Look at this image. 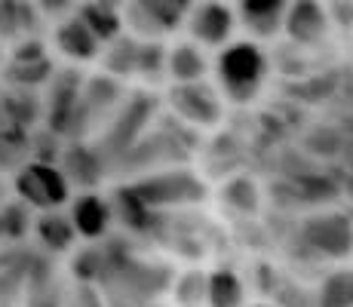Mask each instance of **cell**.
<instances>
[{
  "label": "cell",
  "instance_id": "15",
  "mask_svg": "<svg viewBox=\"0 0 353 307\" xmlns=\"http://www.w3.org/2000/svg\"><path fill=\"white\" fill-rule=\"evenodd\" d=\"M166 71L175 83H188V80H203L209 74V56L200 43L194 40H179L175 46H169Z\"/></svg>",
  "mask_w": 353,
  "mask_h": 307
},
{
  "label": "cell",
  "instance_id": "22",
  "mask_svg": "<svg viewBox=\"0 0 353 307\" xmlns=\"http://www.w3.org/2000/svg\"><path fill=\"white\" fill-rule=\"evenodd\" d=\"M40 117V101L34 99V90H12L6 86L0 92V123L16 129H31V123Z\"/></svg>",
  "mask_w": 353,
  "mask_h": 307
},
{
  "label": "cell",
  "instance_id": "26",
  "mask_svg": "<svg viewBox=\"0 0 353 307\" xmlns=\"http://www.w3.org/2000/svg\"><path fill=\"white\" fill-rule=\"evenodd\" d=\"M28 129L0 123V169H16L28 157Z\"/></svg>",
  "mask_w": 353,
  "mask_h": 307
},
{
  "label": "cell",
  "instance_id": "12",
  "mask_svg": "<svg viewBox=\"0 0 353 307\" xmlns=\"http://www.w3.org/2000/svg\"><path fill=\"white\" fill-rule=\"evenodd\" d=\"M68 218H71L77 237H83V240H101L114 224L111 203L96 190H83L80 197H74Z\"/></svg>",
  "mask_w": 353,
  "mask_h": 307
},
{
  "label": "cell",
  "instance_id": "24",
  "mask_svg": "<svg viewBox=\"0 0 353 307\" xmlns=\"http://www.w3.org/2000/svg\"><path fill=\"white\" fill-rule=\"evenodd\" d=\"M314 307H353V268H338L325 274Z\"/></svg>",
  "mask_w": 353,
  "mask_h": 307
},
{
  "label": "cell",
  "instance_id": "13",
  "mask_svg": "<svg viewBox=\"0 0 353 307\" xmlns=\"http://www.w3.org/2000/svg\"><path fill=\"white\" fill-rule=\"evenodd\" d=\"M52 43H56V50L62 52L65 59L77 61V65H83V61H96L99 52H101V43L92 37V31L86 28L74 12L56 22V28H52Z\"/></svg>",
  "mask_w": 353,
  "mask_h": 307
},
{
  "label": "cell",
  "instance_id": "32",
  "mask_svg": "<svg viewBox=\"0 0 353 307\" xmlns=\"http://www.w3.org/2000/svg\"><path fill=\"white\" fill-rule=\"evenodd\" d=\"M179 307H191V304H179Z\"/></svg>",
  "mask_w": 353,
  "mask_h": 307
},
{
  "label": "cell",
  "instance_id": "10",
  "mask_svg": "<svg viewBox=\"0 0 353 307\" xmlns=\"http://www.w3.org/2000/svg\"><path fill=\"white\" fill-rule=\"evenodd\" d=\"M329 28L332 19L323 0H289L286 19H283V34L289 37V43L314 50V46L325 43Z\"/></svg>",
  "mask_w": 353,
  "mask_h": 307
},
{
  "label": "cell",
  "instance_id": "7",
  "mask_svg": "<svg viewBox=\"0 0 353 307\" xmlns=\"http://www.w3.org/2000/svg\"><path fill=\"white\" fill-rule=\"evenodd\" d=\"M132 190L148 203L151 209L160 206H188V203H200L206 197V188L194 172L185 169H166L151 179H141L132 184Z\"/></svg>",
  "mask_w": 353,
  "mask_h": 307
},
{
  "label": "cell",
  "instance_id": "29",
  "mask_svg": "<svg viewBox=\"0 0 353 307\" xmlns=\"http://www.w3.org/2000/svg\"><path fill=\"white\" fill-rule=\"evenodd\" d=\"M96 3H101V6H111V10H120V12H123L126 0H96Z\"/></svg>",
  "mask_w": 353,
  "mask_h": 307
},
{
  "label": "cell",
  "instance_id": "31",
  "mask_svg": "<svg viewBox=\"0 0 353 307\" xmlns=\"http://www.w3.org/2000/svg\"><path fill=\"white\" fill-rule=\"evenodd\" d=\"M252 307H276V304H252Z\"/></svg>",
  "mask_w": 353,
  "mask_h": 307
},
{
  "label": "cell",
  "instance_id": "11",
  "mask_svg": "<svg viewBox=\"0 0 353 307\" xmlns=\"http://www.w3.org/2000/svg\"><path fill=\"white\" fill-rule=\"evenodd\" d=\"M289 0H236V25H243V31L252 40L264 43L283 34V19H286Z\"/></svg>",
  "mask_w": 353,
  "mask_h": 307
},
{
  "label": "cell",
  "instance_id": "9",
  "mask_svg": "<svg viewBox=\"0 0 353 307\" xmlns=\"http://www.w3.org/2000/svg\"><path fill=\"white\" fill-rule=\"evenodd\" d=\"M188 37L200 43L203 50H221L228 40H234L236 16L234 6L225 0H194L191 12L185 19Z\"/></svg>",
  "mask_w": 353,
  "mask_h": 307
},
{
  "label": "cell",
  "instance_id": "28",
  "mask_svg": "<svg viewBox=\"0 0 353 307\" xmlns=\"http://www.w3.org/2000/svg\"><path fill=\"white\" fill-rule=\"evenodd\" d=\"M40 10V16L43 19H52V22H59V19L71 16L74 10H77L80 0H34Z\"/></svg>",
  "mask_w": 353,
  "mask_h": 307
},
{
  "label": "cell",
  "instance_id": "17",
  "mask_svg": "<svg viewBox=\"0 0 353 307\" xmlns=\"http://www.w3.org/2000/svg\"><path fill=\"white\" fill-rule=\"evenodd\" d=\"M101 68L108 71V77L126 80L135 77V59H139V37L129 31H120L114 40H108L101 46Z\"/></svg>",
  "mask_w": 353,
  "mask_h": 307
},
{
  "label": "cell",
  "instance_id": "3",
  "mask_svg": "<svg viewBox=\"0 0 353 307\" xmlns=\"http://www.w3.org/2000/svg\"><path fill=\"white\" fill-rule=\"evenodd\" d=\"M16 194L31 209H62L71 200V184L56 163L28 160L16 172Z\"/></svg>",
  "mask_w": 353,
  "mask_h": 307
},
{
  "label": "cell",
  "instance_id": "2",
  "mask_svg": "<svg viewBox=\"0 0 353 307\" xmlns=\"http://www.w3.org/2000/svg\"><path fill=\"white\" fill-rule=\"evenodd\" d=\"M194 0H126L123 28L145 40H166L185 28Z\"/></svg>",
  "mask_w": 353,
  "mask_h": 307
},
{
  "label": "cell",
  "instance_id": "27",
  "mask_svg": "<svg viewBox=\"0 0 353 307\" xmlns=\"http://www.w3.org/2000/svg\"><path fill=\"white\" fill-rule=\"evenodd\" d=\"M175 301L179 304H191V307H200L206 301V274L203 270H185L179 279H175V289H172Z\"/></svg>",
  "mask_w": 353,
  "mask_h": 307
},
{
  "label": "cell",
  "instance_id": "1",
  "mask_svg": "<svg viewBox=\"0 0 353 307\" xmlns=\"http://www.w3.org/2000/svg\"><path fill=\"white\" fill-rule=\"evenodd\" d=\"M270 59L258 40H228L215 56V83L234 105H249L261 95Z\"/></svg>",
  "mask_w": 353,
  "mask_h": 307
},
{
  "label": "cell",
  "instance_id": "16",
  "mask_svg": "<svg viewBox=\"0 0 353 307\" xmlns=\"http://www.w3.org/2000/svg\"><path fill=\"white\" fill-rule=\"evenodd\" d=\"M59 160H62V172H65V179L68 184H77V188H83V190H90V188H96L99 179H101V160H99V154L96 151H90L86 145H71V148H65L62 154H59Z\"/></svg>",
  "mask_w": 353,
  "mask_h": 307
},
{
  "label": "cell",
  "instance_id": "14",
  "mask_svg": "<svg viewBox=\"0 0 353 307\" xmlns=\"http://www.w3.org/2000/svg\"><path fill=\"white\" fill-rule=\"evenodd\" d=\"M40 28H43V16L34 0H0V43L34 37Z\"/></svg>",
  "mask_w": 353,
  "mask_h": 307
},
{
  "label": "cell",
  "instance_id": "19",
  "mask_svg": "<svg viewBox=\"0 0 353 307\" xmlns=\"http://www.w3.org/2000/svg\"><path fill=\"white\" fill-rule=\"evenodd\" d=\"M74 16L92 31V37H96L101 46H105L108 40L117 37L120 31H126L123 28V12L111 10V6H101V3H96V0H80L77 10H74Z\"/></svg>",
  "mask_w": 353,
  "mask_h": 307
},
{
  "label": "cell",
  "instance_id": "6",
  "mask_svg": "<svg viewBox=\"0 0 353 307\" xmlns=\"http://www.w3.org/2000/svg\"><path fill=\"white\" fill-rule=\"evenodd\" d=\"M50 105H46V126L56 135H80V92H83V74L77 68L52 71L50 77Z\"/></svg>",
  "mask_w": 353,
  "mask_h": 307
},
{
  "label": "cell",
  "instance_id": "20",
  "mask_svg": "<svg viewBox=\"0 0 353 307\" xmlns=\"http://www.w3.org/2000/svg\"><path fill=\"white\" fill-rule=\"evenodd\" d=\"M206 307H246V286L236 270L219 268L206 274Z\"/></svg>",
  "mask_w": 353,
  "mask_h": 307
},
{
  "label": "cell",
  "instance_id": "25",
  "mask_svg": "<svg viewBox=\"0 0 353 307\" xmlns=\"http://www.w3.org/2000/svg\"><path fill=\"white\" fill-rule=\"evenodd\" d=\"M221 200H225V206L234 209V212L255 215L258 209H261V190H258V184L252 179H246V175H234V179L221 188Z\"/></svg>",
  "mask_w": 353,
  "mask_h": 307
},
{
  "label": "cell",
  "instance_id": "5",
  "mask_svg": "<svg viewBox=\"0 0 353 307\" xmlns=\"http://www.w3.org/2000/svg\"><path fill=\"white\" fill-rule=\"evenodd\" d=\"M301 246L323 261L347 258L353 249V221L344 212H316L301 221Z\"/></svg>",
  "mask_w": 353,
  "mask_h": 307
},
{
  "label": "cell",
  "instance_id": "23",
  "mask_svg": "<svg viewBox=\"0 0 353 307\" xmlns=\"http://www.w3.org/2000/svg\"><path fill=\"white\" fill-rule=\"evenodd\" d=\"M166 59H169V46L163 40H145L139 37V59H135V77L145 83L157 86L169 77L166 71Z\"/></svg>",
  "mask_w": 353,
  "mask_h": 307
},
{
  "label": "cell",
  "instance_id": "21",
  "mask_svg": "<svg viewBox=\"0 0 353 307\" xmlns=\"http://www.w3.org/2000/svg\"><path fill=\"white\" fill-rule=\"evenodd\" d=\"M108 203H111L114 221H120L129 230H148V224H151V218H154V209L148 206V203L141 200L139 194H135L132 184H123V188H117Z\"/></svg>",
  "mask_w": 353,
  "mask_h": 307
},
{
  "label": "cell",
  "instance_id": "30",
  "mask_svg": "<svg viewBox=\"0 0 353 307\" xmlns=\"http://www.w3.org/2000/svg\"><path fill=\"white\" fill-rule=\"evenodd\" d=\"M0 65H3V43H0Z\"/></svg>",
  "mask_w": 353,
  "mask_h": 307
},
{
  "label": "cell",
  "instance_id": "18",
  "mask_svg": "<svg viewBox=\"0 0 353 307\" xmlns=\"http://www.w3.org/2000/svg\"><path fill=\"white\" fill-rule=\"evenodd\" d=\"M34 237L43 246L46 252H68L77 240V230H74L71 218L59 209H43L34 221Z\"/></svg>",
  "mask_w": 353,
  "mask_h": 307
},
{
  "label": "cell",
  "instance_id": "33",
  "mask_svg": "<svg viewBox=\"0 0 353 307\" xmlns=\"http://www.w3.org/2000/svg\"><path fill=\"white\" fill-rule=\"evenodd\" d=\"M0 194H3V188H0Z\"/></svg>",
  "mask_w": 353,
  "mask_h": 307
},
{
  "label": "cell",
  "instance_id": "8",
  "mask_svg": "<svg viewBox=\"0 0 353 307\" xmlns=\"http://www.w3.org/2000/svg\"><path fill=\"white\" fill-rule=\"evenodd\" d=\"M169 108L185 123H194V126H200V129L219 126L221 117H225L221 95L212 83H206V77L188 80V83H175L172 90H169Z\"/></svg>",
  "mask_w": 353,
  "mask_h": 307
},
{
  "label": "cell",
  "instance_id": "4",
  "mask_svg": "<svg viewBox=\"0 0 353 307\" xmlns=\"http://www.w3.org/2000/svg\"><path fill=\"white\" fill-rule=\"evenodd\" d=\"M52 71L56 65L50 59V50L40 40V34H34V37H22L12 43L10 61L0 65V80L12 90H40L50 83Z\"/></svg>",
  "mask_w": 353,
  "mask_h": 307
}]
</instances>
